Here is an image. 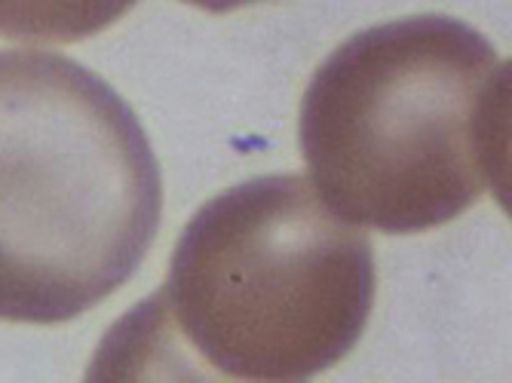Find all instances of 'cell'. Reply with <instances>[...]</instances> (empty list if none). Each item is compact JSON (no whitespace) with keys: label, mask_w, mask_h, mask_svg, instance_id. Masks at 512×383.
<instances>
[{"label":"cell","mask_w":512,"mask_h":383,"mask_svg":"<svg viewBox=\"0 0 512 383\" xmlns=\"http://www.w3.org/2000/svg\"><path fill=\"white\" fill-rule=\"evenodd\" d=\"M298 138L310 184L344 221L436 230L485 194L506 200L509 62L454 16L371 25L313 71Z\"/></svg>","instance_id":"cell-1"},{"label":"cell","mask_w":512,"mask_h":383,"mask_svg":"<svg viewBox=\"0 0 512 383\" xmlns=\"http://www.w3.org/2000/svg\"><path fill=\"white\" fill-rule=\"evenodd\" d=\"M375 246L295 172L249 178L181 230L163 289L114 350L178 353L166 374L301 383L335 368L375 307Z\"/></svg>","instance_id":"cell-2"},{"label":"cell","mask_w":512,"mask_h":383,"mask_svg":"<svg viewBox=\"0 0 512 383\" xmlns=\"http://www.w3.org/2000/svg\"><path fill=\"white\" fill-rule=\"evenodd\" d=\"M163 178L135 111L96 71L0 50V319L62 325L151 252Z\"/></svg>","instance_id":"cell-3"},{"label":"cell","mask_w":512,"mask_h":383,"mask_svg":"<svg viewBox=\"0 0 512 383\" xmlns=\"http://www.w3.org/2000/svg\"><path fill=\"white\" fill-rule=\"evenodd\" d=\"M138 0H0V37L77 43L120 22Z\"/></svg>","instance_id":"cell-4"},{"label":"cell","mask_w":512,"mask_h":383,"mask_svg":"<svg viewBox=\"0 0 512 383\" xmlns=\"http://www.w3.org/2000/svg\"><path fill=\"white\" fill-rule=\"evenodd\" d=\"M184 4L200 7L206 13H230V10H240L249 4H261V0H184Z\"/></svg>","instance_id":"cell-5"}]
</instances>
